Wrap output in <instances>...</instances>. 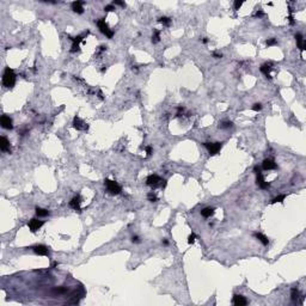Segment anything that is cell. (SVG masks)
Here are the masks:
<instances>
[{"label": "cell", "instance_id": "cell-3", "mask_svg": "<svg viewBox=\"0 0 306 306\" xmlns=\"http://www.w3.org/2000/svg\"><path fill=\"white\" fill-rule=\"evenodd\" d=\"M104 185L106 187V190H108L111 195H118V194L122 191L121 185H120L117 182H115V181L105 179V181H104Z\"/></svg>", "mask_w": 306, "mask_h": 306}, {"label": "cell", "instance_id": "cell-28", "mask_svg": "<svg viewBox=\"0 0 306 306\" xmlns=\"http://www.w3.org/2000/svg\"><path fill=\"white\" fill-rule=\"evenodd\" d=\"M267 46H275V44H277V41H276V38H269V39H267Z\"/></svg>", "mask_w": 306, "mask_h": 306}, {"label": "cell", "instance_id": "cell-15", "mask_svg": "<svg viewBox=\"0 0 306 306\" xmlns=\"http://www.w3.org/2000/svg\"><path fill=\"white\" fill-rule=\"evenodd\" d=\"M276 163L273 159H264L263 160V169L264 170H274L276 169Z\"/></svg>", "mask_w": 306, "mask_h": 306}, {"label": "cell", "instance_id": "cell-35", "mask_svg": "<svg viewBox=\"0 0 306 306\" xmlns=\"http://www.w3.org/2000/svg\"><path fill=\"white\" fill-rule=\"evenodd\" d=\"M263 12L262 11H258V12H256V14H255V17H258V18H261V17H263Z\"/></svg>", "mask_w": 306, "mask_h": 306}, {"label": "cell", "instance_id": "cell-33", "mask_svg": "<svg viewBox=\"0 0 306 306\" xmlns=\"http://www.w3.org/2000/svg\"><path fill=\"white\" fill-rule=\"evenodd\" d=\"M145 151H146V156H147V157H150V156L152 154V147H151V146L145 147Z\"/></svg>", "mask_w": 306, "mask_h": 306}, {"label": "cell", "instance_id": "cell-20", "mask_svg": "<svg viewBox=\"0 0 306 306\" xmlns=\"http://www.w3.org/2000/svg\"><path fill=\"white\" fill-rule=\"evenodd\" d=\"M214 214V208H212V207H206L203 208L202 210H201V215L203 216V218H209V216H212Z\"/></svg>", "mask_w": 306, "mask_h": 306}, {"label": "cell", "instance_id": "cell-12", "mask_svg": "<svg viewBox=\"0 0 306 306\" xmlns=\"http://www.w3.org/2000/svg\"><path fill=\"white\" fill-rule=\"evenodd\" d=\"M232 303H233V305H236V306H244L248 304V300H246V298L243 297V295L235 294V295H233V299H232Z\"/></svg>", "mask_w": 306, "mask_h": 306}, {"label": "cell", "instance_id": "cell-1", "mask_svg": "<svg viewBox=\"0 0 306 306\" xmlns=\"http://www.w3.org/2000/svg\"><path fill=\"white\" fill-rule=\"evenodd\" d=\"M2 84L5 87H13L16 84V74L13 69H11L10 67L5 68V72L2 75Z\"/></svg>", "mask_w": 306, "mask_h": 306}, {"label": "cell", "instance_id": "cell-24", "mask_svg": "<svg viewBox=\"0 0 306 306\" xmlns=\"http://www.w3.org/2000/svg\"><path fill=\"white\" fill-rule=\"evenodd\" d=\"M158 22L159 23H162L163 25H165V27H169L170 25V23H171V19L169 18V17H162V18H159L158 19Z\"/></svg>", "mask_w": 306, "mask_h": 306}, {"label": "cell", "instance_id": "cell-22", "mask_svg": "<svg viewBox=\"0 0 306 306\" xmlns=\"http://www.w3.org/2000/svg\"><path fill=\"white\" fill-rule=\"evenodd\" d=\"M36 214H37V216H47V215H49V210H47V209H44V208H39V207H37L36 208Z\"/></svg>", "mask_w": 306, "mask_h": 306}, {"label": "cell", "instance_id": "cell-27", "mask_svg": "<svg viewBox=\"0 0 306 306\" xmlns=\"http://www.w3.org/2000/svg\"><path fill=\"white\" fill-rule=\"evenodd\" d=\"M147 197H148V200L151 201V202H156V201H158V197L156 196V194H153V193H150L148 195H147Z\"/></svg>", "mask_w": 306, "mask_h": 306}, {"label": "cell", "instance_id": "cell-8", "mask_svg": "<svg viewBox=\"0 0 306 306\" xmlns=\"http://www.w3.org/2000/svg\"><path fill=\"white\" fill-rule=\"evenodd\" d=\"M86 35H87V33L84 35H78V36H75L74 38H71V39L73 41V46H72V49H71L72 53H75V52L79 50V43L84 39V37H85Z\"/></svg>", "mask_w": 306, "mask_h": 306}, {"label": "cell", "instance_id": "cell-14", "mask_svg": "<svg viewBox=\"0 0 306 306\" xmlns=\"http://www.w3.org/2000/svg\"><path fill=\"white\" fill-rule=\"evenodd\" d=\"M83 5H84V1H74L72 2V10L77 13H83L84 12Z\"/></svg>", "mask_w": 306, "mask_h": 306}, {"label": "cell", "instance_id": "cell-29", "mask_svg": "<svg viewBox=\"0 0 306 306\" xmlns=\"http://www.w3.org/2000/svg\"><path fill=\"white\" fill-rule=\"evenodd\" d=\"M195 239H196V235H195V233H191V235L188 237V243H189V244H193V243L195 241Z\"/></svg>", "mask_w": 306, "mask_h": 306}, {"label": "cell", "instance_id": "cell-11", "mask_svg": "<svg viewBox=\"0 0 306 306\" xmlns=\"http://www.w3.org/2000/svg\"><path fill=\"white\" fill-rule=\"evenodd\" d=\"M31 249L34 250L37 255H39V256H47V255H48V248H47L46 245H42V244L35 245Z\"/></svg>", "mask_w": 306, "mask_h": 306}, {"label": "cell", "instance_id": "cell-38", "mask_svg": "<svg viewBox=\"0 0 306 306\" xmlns=\"http://www.w3.org/2000/svg\"><path fill=\"white\" fill-rule=\"evenodd\" d=\"M58 264H59V263H58V262H54V263H53V264H52V267H53V268H54V267H56V266H58Z\"/></svg>", "mask_w": 306, "mask_h": 306}, {"label": "cell", "instance_id": "cell-7", "mask_svg": "<svg viewBox=\"0 0 306 306\" xmlns=\"http://www.w3.org/2000/svg\"><path fill=\"white\" fill-rule=\"evenodd\" d=\"M73 127H74L75 129H78V131H86V129L89 128L87 123H85V122H84L80 117H78V116H75L74 120H73Z\"/></svg>", "mask_w": 306, "mask_h": 306}, {"label": "cell", "instance_id": "cell-36", "mask_svg": "<svg viewBox=\"0 0 306 306\" xmlns=\"http://www.w3.org/2000/svg\"><path fill=\"white\" fill-rule=\"evenodd\" d=\"M213 56H214L215 59H220L222 55H221V53H213Z\"/></svg>", "mask_w": 306, "mask_h": 306}, {"label": "cell", "instance_id": "cell-9", "mask_svg": "<svg viewBox=\"0 0 306 306\" xmlns=\"http://www.w3.org/2000/svg\"><path fill=\"white\" fill-rule=\"evenodd\" d=\"M0 123H1V127L5 128V129H12L13 128V126H12V118L10 116H6V115L1 116Z\"/></svg>", "mask_w": 306, "mask_h": 306}, {"label": "cell", "instance_id": "cell-26", "mask_svg": "<svg viewBox=\"0 0 306 306\" xmlns=\"http://www.w3.org/2000/svg\"><path fill=\"white\" fill-rule=\"evenodd\" d=\"M286 199V195H279V196H276V197H274L272 200V202L270 203H276V202H282L283 200Z\"/></svg>", "mask_w": 306, "mask_h": 306}, {"label": "cell", "instance_id": "cell-4", "mask_svg": "<svg viewBox=\"0 0 306 306\" xmlns=\"http://www.w3.org/2000/svg\"><path fill=\"white\" fill-rule=\"evenodd\" d=\"M97 27L99 28V30L102 31L103 34L105 35L108 38H112V36H114V31L108 27V24L105 23V21L104 19H99V21H97Z\"/></svg>", "mask_w": 306, "mask_h": 306}, {"label": "cell", "instance_id": "cell-34", "mask_svg": "<svg viewBox=\"0 0 306 306\" xmlns=\"http://www.w3.org/2000/svg\"><path fill=\"white\" fill-rule=\"evenodd\" d=\"M241 5H243V2H241V1H238V0H237V1H235V10H236V11L239 10Z\"/></svg>", "mask_w": 306, "mask_h": 306}, {"label": "cell", "instance_id": "cell-39", "mask_svg": "<svg viewBox=\"0 0 306 306\" xmlns=\"http://www.w3.org/2000/svg\"><path fill=\"white\" fill-rule=\"evenodd\" d=\"M202 42H203V43H207V42H208V39H207V38H203V39H202Z\"/></svg>", "mask_w": 306, "mask_h": 306}, {"label": "cell", "instance_id": "cell-5", "mask_svg": "<svg viewBox=\"0 0 306 306\" xmlns=\"http://www.w3.org/2000/svg\"><path fill=\"white\" fill-rule=\"evenodd\" d=\"M204 147L208 150L210 156H215L221 150V142H204Z\"/></svg>", "mask_w": 306, "mask_h": 306}, {"label": "cell", "instance_id": "cell-37", "mask_svg": "<svg viewBox=\"0 0 306 306\" xmlns=\"http://www.w3.org/2000/svg\"><path fill=\"white\" fill-rule=\"evenodd\" d=\"M132 241H133V243H139V241H140V239H139V237H137V236H133V238H132Z\"/></svg>", "mask_w": 306, "mask_h": 306}, {"label": "cell", "instance_id": "cell-31", "mask_svg": "<svg viewBox=\"0 0 306 306\" xmlns=\"http://www.w3.org/2000/svg\"><path fill=\"white\" fill-rule=\"evenodd\" d=\"M112 5H120V6H122V7H126V2H123V1H118V0L112 1Z\"/></svg>", "mask_w": 306, "mask_h": 306}, {"label": "cell", "instance_id": "cell-23", "mask_svg": "<svg viewBox=\"0 0 306 306\" xmlns=\"http://www.w3.org/2000/svg\"><path fill=\"white\" fill-rule=\"evenodd\" d=\"M159 39H160V31L159 30H154L153 31V36H152V42L157 43V42H159Z\"/></svg>", "mask_w": 306, "mask_h": 306}, {"label": "cell", "instance_id": "cell-6", "mask_svg": "<svg viewBox=\"0 0 306 306\" xmlns=\"http://www.w3.org/2000/svg\"><path fill=\"white\" fill-rule=\"evenodd\" d=\"M43 225H44V221L38 220V219H31L29 221V224H28V226H29V229H30V231L33 233H35L36 231H38Z\"/></svg>", "mask_w": 306, "mask_h": 306}, {"label": "cell", "instance_id": "cell-30", "mask_svg": "<svg viewBox=\"0 0 306 306\" xmlns=\"http://www.w3.org/2000/svg\"><path fill=\"white\" fill-rule=\"evenodd\" d=\"M115 10V7H114V5L111 4V5H106L105 7H104V11L105 12H111V11H114Z\"/></svg>", "mask_w": 306, "mask_h": 306}, {"label": "cell", "instance_id": "cell-19", "mask_svg": "<svg viewBox=\"0 0 306 306\" xmlns=\"http://www.w3.org/2000/svg\"><path fill=\"white\" fill-rule=\"evenodd\" d=\"M254 237L258 239V240H260V241H261L263 245H268V244H269V239L267 238L264 235L260 233V232H255V233H254Z\"/></svg>", "mask_w": 306, "mask_h": 306}, {"label": "cell", "instance_id": "cell-16", "mask_svg": "<svg viewBox=\"0 0 306 306\" xmlns=\"http://www.w3.org/2000/svg\"><path fill=\"white\" fill-rule=\"evenodd\" d=\"M295 39H297V44H298V48H299L301 52H304V50H305L306 43H305V41H304V37H303V35H301V34H297V35H295Z\"/></svg>", "mask_w": 306, "mask_h": 306}, {"label": "cell", "instance_id": "cell-25", "mask_svg": "<svg viewBox=\"0 0 306 306\" xmlns=\"http://www.w3.org/2000/svg\"><path fill=\"white\" fill-rule=\"evenodd\" d=\"M232 126H233V123H232L231 121H222V122L219 125V128L225 129V128H230V127H232Z\"/></svg>", "mask_w": 306, "mask_h": 306}, {"label": "cell", "instance_id": "cell-13", "mask_svg": "<svg viewBox=\"0 0 306 306\" xmlns=\"http://www.w3.org/2000/svg\"><path fill=\"white\" fill-rule=\"evenodd\" d=\"M80 203H81V197H80L79 195H77V196H74V197L69 201V207L73 208V209H75V210H79V212H80Z\"/></svg>", "mask_w": 306, "mask_h": 306}, {"label": "cell", "instance_id": "cell-2", "mask_svg": "<svg viewBox=\"0 0 306 306\" xmlns=\"http://www.w3.org/2000/svg\"><path fill=\"white\" fill-rule=\"evenodd\" d=\"M146 184L153 189L160 187V188H165L166 187V181L162 179L158 175H150L146 179Z\"/></svg>", "mask_w": 306, "mask_h": 306}, {"label": "cell", "instance_id": "cell-17", "mask_svg": "<svg viewBox=\"0 0 306 306\" xmlns=\"http://www.w3.org/2000/svg\"><path fill=\"white\" fill-rule=\"evenodd\" d=\"M273 69L272 67V64L269 62H267V64H264V65H262L261 66V72L267 77V78H269V79H272V77H270V71Z\"/></svg>", "mask_w": 306, "mask_h": 306}, {"label": "cell", "instance_id": "cell-32", "mask_svg": "<svg viewBox=\"0 0 306 306\" xmlns=\"http://www.w3.org/2000/svg\"><path fill=\"white\" fill-rule=\"evenodd\" d=\"M261 109H262V105H261L260 103H257V104H255V105L252 106V110H254V111H260Z\"/></svg>", "mask_w": 306, "mask_h": 306}, {"label": "cell", "instance_id": "cell-18", "mask_svg": "<svg viewBox=\"0 0 306 306\" xmlns=\"http://www.w3.org/2000/svg\"><path fill=\"white\" fill-rule=\"evenodd\" d=\"M257 184H258V185H260V188H262V189H267V188H269V183L264 182V178H263L262 172H258V173H257Z\"/></svg>", "mask_w": 306, "mask_h": 306}, {"label": "cell", "instance_id": "cell-10", "mask_svg": "<svg viewBox=\"0 0 306 306\" xmlns=\"http://www.w3.org/2000/svg\"><path fill=\"white\" fill-rule=\"evenodd\" d=\"M0 150H1L2 152H10V153H11L10 141L7 140L6 136H1V137H0Z\"/></svg>", "mask_w": 306, "mask_h": 306}, {"label": "cell", "instance_id": "cell-21", "mask_svg": "<svg viewBox=\"0 0 306 306\" xmlns=\"http://www.w3.org/2000/svg\"><path fill=\"white\" fill-rule=\"evenodd\" d=\"M291 297H292V300H293L294 303H297V300L301 297L299 289H298V288H292V291H291Z\"/></svg>", "mask_w": 306, "mask_h": 306}]
</instances>
